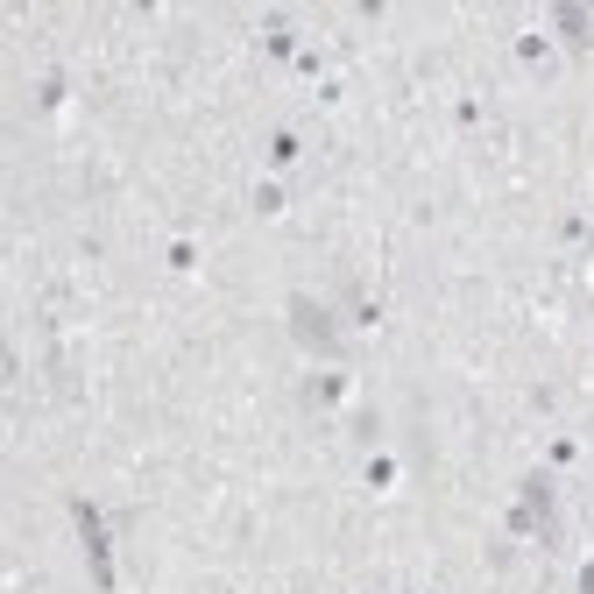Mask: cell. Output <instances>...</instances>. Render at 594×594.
Wrapping results in <instances>:
<instances>
[{"label": "cell", "instance_id": "6da1fadb", "mask_svg": "<svg viewBox=\"0 0 594 594\" xmlns=\"http://www.w3.org/2000/svg\"><path fill=\"white\" fill-rule=\"evenodd\" d=\"M283 319H291V340H298L312 361H340L348 333H340V312H333V304H319L312 291H291V298H283Z\"/></svg>", "mask_w": 594, "mask_h": 594}, {"label": "cell", "instance_id": "7a4b0ae2", "mask_svg": "<svg viewBox=\"0 0 594 594\" xmlns=\"http://www.w3.org/2000/svg\"><path fill=\"white\" fill-rule=\"evenodd\" d=\"M510 538H524V545H552L560 538V495H552V474H524V489H516V503H510Z\"/></svg>", "mask_w": 594, "mask_h": 594}, {"label": "cell", "instance_id": "3957f363", "mask_svg": "<svg viewBox=\"0 0 594 594\" xmlns=\"http://www.w3.org/2000/svg\"><path fill=\"white\" fill-rule=\"evenodd\" d=\"M71 524H79V538H85V560H92V581H100L107 594L121 587L113 581V538H107V516L85 503V495H71Z\"/></svg>", "mask_w": 594, "mask_h": 594}, {"label": "cell", "instance_id": "277c9868", "mask_svg": "<svg viewBox=\"0 0 594 594\" xmlns=\"http://www.w3.org/2000/svg\"><path fill=\"white\" fill-rule=\"evenodd\" d=\"M552 29H560L573 50H587V43H594V14H587V8H552Z\"/></svg>", "mask_w": 594, "mask_h": 594}, {"label": "cell", "instance_id": "5b68a950", "mask_svg": "<svg viewBox=\"0 0 594 594\" xmlns=\"http://www.w3.org/2000/svg\"><path fill=\"white\" fill-rule=\"evenodd\" d=\"M262 50H270V57H291V50H298V29L283 22V14H270V22H262Z\"/></svg>", "mask_w": 594, "mask_h": 594}, {"label": "cell", "instance_id": "8992f818", "mask_svg": "<svg viewBox=\"0 0 594 594\" xmlns=\"http://www.w3.org/2000/svg\"><path fill=\"white\" fill-rule=\"evenodd\" d=\"M298 157H304V135H298V128H276V135H270V163H276V170H291Z\"/></svg>", "mask_w": 594, "mask_h": 594}, {"label": "cell", "instance_id": "52a82bcc", "mask_svg": "<svg viewBox=\"0 0 594 594\" xmlns=\"http://www.w3.org/2000/svg\"><path fill=\"white\" fill-rule=\"evenodd\" d=\"M516 57H524L531 71H552V43H545V36H524V43H516Z\"/></svg>", "mask_w": 594, "mask_h": 594}, {"label": "cell", "instance_id": "ba28073f", "mask_svg": "<svg viewBox=\"0 0 594 594\" xmlns=\"http://www.w3.org/2000/svg\"><path fill=\"white\" fill-rule=\"evenodd\" d=\"M255 213H283V191L276 184H255Z\"/></svg>", "mask_w": 594, "mask_h": 594}, {"label": "cell", "instance_id": "9c48e42d", "mask_svg": "<svg viewBox=\"0 0 594 594\" xmlns=\"http://www.w3.org/2000/svg\"><path fill=\"white\" fill-rule=\"evenodd\" d=\"M573 594H594V552L581 560V581H573Z\"/></svg>", "mask_w": 594, "mask_h": 594}]
</instances>
